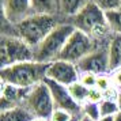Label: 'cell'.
<instances>
[{
	"instance_id": "obj_10",
	"label": "cell",
	"mask_w": 121,
	"mask_h": 121,
	"mask_svg": "<svg viewBox=\"0 0 121 121\" xmlns=\"http://www.w3.org/2000/svg\"><path fill=\"white\" fill-rule=\"evenodd\" d=\"M44 82L46 83V86L50 90V94H52V98H53L56 109L67 110V112H69L73 116L82 114V106L78 105L72 99L67 86H63V84L55 82V80H50V79H45Z\"/></svg>"
},
{
	"instance_id": "obj_3",
	"label": "cell",
	"mask_w": 121,
	"mask_h": 121,
	"mask_svg": "<svg viewBox=\"0 0 121 121\" xmlns=\"http://www.w3.org/2000/svg\"><path fill=\"white\" fill-rule=\"evenodd\" d=\"M69 23H72L76 30L86 33L95 41L102 39L108 34H112L106 21V12L102 11L94 1H88L69 21Z\"/></svg>"
},
{
	"instance_id": "obj_23",
	"label": "cell",
	"mask_w": 121,
	"mask_h": 121,
	"mask_svg": "<svg viewBox=\"0 0 121 121\" xmlns=\"http://www.w3.org/2000/svg\"><path fill=\"white\" fill-rule=\"evenodd\" d=\"M73 118V114L63 109H55L50 116V121H71Z\"/></svg>"
},
{
	"instance_id": "obj_2",
	"label": "cell",
	"mask_w": 121,
	"mask_h": 121,
	"mask_svg": "<svg viewBox=\"0 0 121 121\" xmlns=\"http://www.w3.org/2000/svg\"><path fill=\"white\" fill-rule=\"evenodd\" d=\"M48 65L49 64L33 60L1 68L0 71L1 82L17 86V87L30 88L46 79Z\"/></svg>"
},
{
	"instance_id": "obj_6",
	"label": "cell",
	"mask_w": 121,
	"mask_h": 121,
	"mask_svg": "<svg viewBox=\"0 0 121 121\" xmlns=\"http://www.w3.org/2000/svg\"><path fill=\"white\" fill-rule=\"evenodd\" d=\"M22 105L34 117L39 118H50L53 110L56 109L50 90L45 82H41L29 88Z\"/></svg>"
},
{
	"instance_id": "obj_20",
	"label": "cell",
	"mask_w": 121,
	"mask_h": 121,
	"mask_svg": "<svg viewBox=\"0 0 121 121\" xmlns=\"http://www.w3.org/2000/svg\"><path fill=\"white\" fill-rule=\"evenodd\" d=\"M105 12L121 10V0H91Z\"/></svg>"
},
{
	"instance_id": "obj_16",
	"label": "cell",
	"mask_w": 121,
	"mask_h": 121,
	"mask_svg": "<svg viewBox=\"0 0 121 121\" xmlns=\"http://www.w3.org/2000/svg\"><path fill=\"white\" fill-rule=\"evenodd\" d=\"M68 91L71 94L72 99H73L78 105L83 106V105L87 102V97H88L90 88H87L80 82H76V83H73V84H71V86H68Z\"/></svg>"
},
{
	"instance_id": "obj_24",
	"label": "cell",
	"mask_w": 121,
	"mask_h": 121,
	"mask_svg": "<svg viewBox=\"0 0 121 121\" xmlns=\"http://www.w3.org/2000/svg\"><path fill=\"white\" fill-rule=\"evenodd\" d=\"M104 91H101L99 88L93 87L90 88L88 91V97H87V102H93V104H99L102 99H104Z\"/></svg>"
},
{
	"instance_id": "obj_8",
	"label": "cell",
	"mask_w": 121,
	"mask_h": 121,
	"mask_svg": "<svg viewBox=\"0 0 121 121\" xmlns=\"http://www.w3.org/2000/svg\"><path fill=\"white\" fill-rule=\"evenodd\" d=\"M80 72L78 69L76 64L68 63L64 60H55L49 63L48 71H46V79L55 80L63 86H71L73 83L79 82Z\"/></svg>"
},
{
	"instance_id": "obj_31",
	"label": "cell",
	"mask_w": 121,
	"mask_h": 121,
	"mask_svg": "<svg viewBox=\"0 0 121 121\" xmlns=\"http://www.w3.org/2000/svg\"><path fill=\"white\" fill-rule=\"evenodd\" d=\"M80 116H82V114H79V116H73V118H72L71 121H79V118H80Z\"/></svg>"
},
{
	"instance_id": "obj_13",
	"label": "cell",
	"mask_w": 121,
	"mask_h": 121,
	"mask_svg": "<svg viewBox=\"0 0 121 121\" xmlns=\"http://www.w3.org/2000/svg\"><path fill=\"white\" fill-rule=\"evenodd\" d=\"M110 72L121 68V34H110L108 41Z\"/></svg>"
},
{
	"instance_id": "obj_28",
	"label": "cell",
	"mask_w": 121,
	"mask_h": 121,
	"mask_svg": "<svg viewBox=\"0 0 121 121\" xmlns=\"http://www.w3.org/2000/svg\"><path fill=\"white\" fill-rule=\"evenodd\" d=\"M31 121H50L49 118H39V117H34Z\"/></svg>"
},
{
	"instance_id": "obj_18",
	"label": "cell",
	"mask_w": 121,
	"mask_h": 121,
	"mask_svg": "<svg viewBox=\"0 0 121 121\" xmlns=\"http://www.w3.org/2000/svg\"><path fill=\"white\" fill-rule=\"evenodd\" d=\"M98 105H99V113H101V117H105V116H116L118 112H120L116 99L104 98Z\"/></svg>"
},
{
	"instance_id": "obj_12",
	"label": "cell",
	"mask_w": 121,
	"mask_h": 121,
	"mask_svg": "<svg viewBox=\"0 0 121 121\" xmlns=\"http://www.w3.org/2000/svg\"><path fill=\"white\" fill-rule=\"evenodd\" d=\"M91 0H59V18L61 22H69Z\"/></svg>"
},
{
	"instance_id": "obj_15",
	"label": "cell",
	"mask_w": 121,
	"mask_h": 121,
	"mask_svg": "<svg viewBox=\"0 0 121 121\" xmlns=\"http://www.w3.org/2000/svg\"><path fill=\"white\" fill-rule=\"evenodd\" d=\"M34 14H46L59 17V0H31Z\"/></svg>"
},
{
	"instance_id": "obj_27",
	"label": "cell",
	"mask_w": 121,
	"mask_h": 121,
	"mask_svg": "<svg viewBox=\"0 0 121 121\" xmlns=\"http://www.w3.org/2000/svg\"><path fill=\"white\" fill-rule=\"evenodd\" d=\"M117 105H118V109H120V112H121V90H118V95H117Z\"/></svg>"
},
{
	"instance_id": "obj_21",
	"label": "cell",
	"mask_w": 121,
	"mask_h": 121,
	"mask_svg": "<svg viewBox=\"0 0 121 121\" xmlns=\"http://www.w3.org/2000/svg\"><path fill=\"white\" fill-rule=\"evenodd\" d=\"M97 79H98V75H95V73L82 72L80 78H79V82L84 84L87 88H93V87H97Z\"/></svg>"
},
{
	"instance_id": "obj_14",
	"label": "cell",
	"mask_w": 121,
	"mask_h": 121,
	"mask_svg": "<svg viewBox=\"0 0 121 121\" xmlns=\"http://www.w3.org/2000/svg\"><path fill=\"white\" fill-rule=\"evenodd\" d=\"M34 116L23 105H18L7 110H1L0 121H31Z\"/></svg>"
},
{
	"instance_id": "obj_5",
	"label": "cell",
	"mask_w": 121,
	"mask_h": 121,
	"mask_svg": "<svg viewBox=\"0 0 121 121\" xmlns=\"http://www.w3.org/2000/svg\"><path fill=\"white\" fill-rule=\"evenodd\" d=\"M34 60V49L23 39L15 35L3 34L0 41V63L1 68L19 63Z\"/></svg>"
},
{
	"instance_id": "obj_19",
	"label": "cell",
	"mask_w": 121,
	"mask_h": 121,
	"mask_svg": "<svg viewBox=\"0 0 121 121\" xmlns=\"http://www.w3.org/2000/svg\"><path fill=\"white\" fill-rule=\"evenodd\" d=\"M82 116H86L93 121H98L101 118V113H99V105L93 104V102H86L82 106Z\"/></svg>"
},
{
	"instance_id": "obj_9",
	"label": "cell",
	"mask_w": 121,
	"mask_h": 121,
	"mask_svg": "<svg viewBox=\"0 0 121 121\" xmlns=\"http://www.w3.org/2000/svg\"><path fill=\"white\" fill-rule=\"evenodd\" d=\"M79 72H91L95 75L109 73V55H108V45L99 46L95 50H93L90 55H87L84 59L76 64Z\"/></svg>"
},
{
	"instance_id": "obj_1",
	"label": "cell",
	"mask_w": 121,
	"mask_h": 121,
	"mask_svg": "<svg viewBox=\"0 0 121 121\" xmlns=\"http://www.w3.org/2000/svg\"><path fill=\"white\" fill-rule=\"evenodd\" d=\"M61 22V19L56 15H46V14H33L25 21L18 25H10L4 21L10 27V35H15L23 39L31 48H37L44 38Z\"/></svg>"
},
{
	"instance_id": "obj_25",
	"label": "cell",
	"mask_w": 121,
	"mask_h": 121,
	"mask_svg": "<svg viewBox=\"0 0 121 121\" xmlns=\"http://www.w3.org/2000/svg\"><path fill=\"white\" fill-rule=\"evenodd\" d=\"M110 76H112V82H113V86L117 87L118 90H121V68L116 69V71L110 72Z\"/></svg>"
},
{
	"instance_id": "obj_26",
	"label": "cell",
	"mask_w": 121,
	"mask_h": 121,
	"mask_svg": "<svg viewBox=\"0 0 121 121\" xmlns=\"http://www.w3.org/2000/svg\"><path fill=\"white\" fill-rule=\"evenodd\" d=\"M98 121H114V116H105V117H101Z\"/></svg>"
},
{
	"instance_id": "obj_17",
	"label": "cell",
	"mask_w": 121,
	"mask_h": 121,
	"mask_svg": "<svg viewBox=\"0 0 121 121\" xmlns=\"http://www.w3.org/2000/svg\"><path fill=\"white\" fill-rule=\"evenodd\" d=\"M106 21L112 34H121V10L106 12Z\"/></svg>"
},
{
	"instance_id": "obj_29",
	"label": "cell",
	"mask_w": 121,
	"mask_h": 121,
	"mask_svg": "<svg viewBox=\"0 0 121 121\" xmlns=\"http://www.w3.org/2000/svg\"><path fill=\"white\" fill-rule=\"evenodd\" d=\"M79 121H93V120H91V118H88V117H86V116H80Z\"/></svg>"
},
{
	"instance_id": "obj_11",
	"label": "cell",
	"mask_w": 121,
	"mask_h": 121,
	"mask_svg": "<svg viewBox=\"0 0 121 121\" xmlns=\"http://www.w3.org/2000/svg\"><path fill=\"white\" fill-rule=\"evenodd\" d=\"M3 18L10 25H18L30 15H33L31 0H1Z\"/></svg>"
},
{
	"instance_id": "obj_4",
	"label": "cell",
	"mask_w": 121,
	"mask_h": 121,
	"mask_svg": "<svg viewBox=\"0 0 121 121\" xmlns=\"http://www.w3.org/2000/svg\"><path fill=\"white\" fill-rule=\"evenodd\" d=\"M73 31L75 27L72 26V23L60 22L37 48H34V61L49 64L52 61L57 60Z\"/></svg>"
},
{
	"instance_id": "obj_30",
	"label": "cell",
	"mask_w": 121,
	"mask_h": 121,
	"mask_svg": "<svg viewBox=\"0 0 121 121\" xmlns=\"http://www.w3.org/2000/svg\"><path fill=\"white\" fill-rule=\"evenodd\" d=\"M114 121H121V112H118V113L114 116Z\"/></svg>"
},
{
	"instance_id": "obj_7",
	"label": "cell",
	"mask_w": 121,
	"mask_h": 121,
	"mask_svg": "<svg viewBox=\"0 0 121 121\" xmlns=\"http://www.w3.org/2000/svg\"><path fill=\"white\" fill-rule=\"evenodd\" d=\"M97 48L98 46H97L95 39L91 38L86 33L75 29V31L68 38L65 46L61 50L57 60H64V61H68V63L78 64L82 59H84L86 56L90 55Z\"/></svg>"
},
{
	"instance_id": "obj_22",
	"label": "cell",
	"mask_w": 121,
	"mask_h": 121,
	"mask_svg": "<svg viewBox=\"0 0 121 121\" xmlns=\"http://www.w3.org/2000/svg\"><path fill=\"white\" fill-rule=\"evenodd\" d=\"M110 87H113V82H112V76L109 73H102V75H98V79H97V88H99L101 91H106L109 90Z\"/></svg>"
}]
</instances>
